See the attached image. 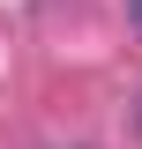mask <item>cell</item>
I'll list each match as a JSON object with an SVG mask.
<instances>
[{"instance_id":"1","label":"cell","mask_w":142,"mask_h":149,"mask_svg":"<svg viewBox=\"0 0 142 149\" xmlns=\"http://www.w3.org/2000/svg\"><path fill=\"white\" fill-rule=\"evenodd\" d=\"M127 22H135V37H142V0H127Z\"/></svg>"},{"instance_id":"2","label":"cell","mask_w":142,"mask_h":149,"mask_svg":"<svg viewBox=\"0 0 142 149\" xmlns=\"http://www.w3.org/2000/svg\"><path fill=\"white\" fill-rule=\"evenodd\" d=\"M127 119H135V134H142V90H135V104H127Z\"/></svg>"}]
</instances>
